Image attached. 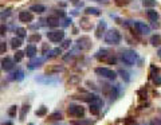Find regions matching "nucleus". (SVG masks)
I'll use <instances>...</instances> for the list:
<instances>
[{
    "mask_svg": "<svg viewBox=\"0 0 161 125\" xmlns=\"http://www.w3.org/2000/svg\"><path fill=\"white\" fill-rule=\"evenodd\" d=\"M137 58H138L137 57V53L133 51V50H125V51H122V54H121L122 62L128 66H133L134 63L137 62Z\"/></svg>",
    "mask_w": 161,
    "mask_h": 125,
    "instance_id": "f257e3e1",
    "label": "nucleus"
},
{
    "mask_svg": "<svg viewBox=\"0 0 161 125\" xmlns=\"http://www.w3.org/2000/svg\"><path fill=\"white\" fill-rule=\"evenodd\" d=\"M121 39H122V36H121L118 30H109L105 34V42L107 44H118Z\"/></svg>",
    "mask_w": 161,
    "mask_h": 125,
    "instance_id": "f03ea898",
    "label": "nucleus"
},
{
    "mask_svg": "<svg viewBox=\"0 0 161 125\" xmlns=\"http://www.w3.org/2000/svg\"><path fill=\"white\" fill-rule=\"evenodd\" d=\"M95 74H98L99 77H102V78L109 79V81H114V79L117 78V73L113 71L112 69H107V67H97Z\"/></svg>",
    "mask_w": 161,
    "mask_h": 125,
    "instance_id": "7ed1b4c3",
    "label": "nucleus"
},
{
    "mask_svg": "<svg viewBox=\"0 0 161 125\" xmlns=\"http://www.w3.org/2000/svg\"><path fill=\"white\" fill-rule=\"evenodd\" d=\"M67 113L72 117H83L85 114V109L82 105H75V104H70L67 108Z\"/></svg>",
    "mask_w": 161,
    "mask_h": 125,
    "instance_id": "20e7f679",
    "label": "nucleus"
},
{
    "mask_svg": "<svg viewBox=\"0 0 161 125\" xmlns=\"http://www.w3.org/2000/svg\"><path fill=\"white\" fill-rule=\"evenodd\" d=\"M47 38L51 42H61L64 38V31L63 30H52L50 33H47Z\"/></svg>",
    "mask_w": 161,
    "mask_h": 125,
    "instance_id": "39448f33",
    "label": "nucleus"
},
{
    "mask_svg": "<svg viewBox=\"0 0 161 125\" xmlns=\"http://www.w3.org/2000/svg\"><path fill=\"white\" fill-rule=\"evenodd\" d=\"M77 47L82 51H86L91 47V39L89 36H80L79 39L77 41Z\"/></svg>",
    "mask_w": 161,
    "mask_h": 125,
    "instance_id": "423d86ee",
    "label": "nucleus"
},
{
    "mask_svg": "<svg viewBox=\"0 0 161 125\" xmlns=\"http://www.w3.org/2000/svg\"><path fill=\"white\" fill-rule=\"evenodd\" d=\"M134 28L142 35H148L150 33V27L148 24H145L144 22H134Z\"/></svg>",
    "mask_w": 161,
    "mask_h": 125,
    "instance_id": "0eeeda50",
    "label": "nucleus"
},
{
    "mask_svg": "<svg viewBox=\"0 0 161 125\" xmlns=\"http://www.w3.org/2000/svg\"><path fill=\"white\" fill-rule=\"evenodd\" d=\"M19 20L21 23H31L34 20V16H32V14L30 11H21L19 14Z\"/></svg>",
    "mask_w": 161,
    "mask_h": 125,
    "instance_id": "6e6552de",
    "label": "nucleus"
},
{
    "mask_svg": "<svg viewBox=\"0 0 161 125\" xmlns=\"http://www.w3.org/2000/svg\"><path fill=\"white\" fill-rule=\"evenodd\" d=\"M13 66H15V63H13V61L11 59V58L5 57L4 59L1 61V67H3V70H5V71H11V70L13 69Z\"/></svg>",
    "mask_w": 161,
    "mask_h": 125,
    "instance_id": "1a4fd4ad",
    "label": "nucleus"
},
{
    "mask_svg": "<svg viewBox=\"0 0 161 125\" xmlns=\"http://www.w3.org/2000/svg\"><path fill=\"white\" fill-rule=\"evenodd\" d=\"M105 30H106V22H99V24H98V27H97V31H95V36L97 38H101L102 36V34L105 33Z\"/></svg>",
    "mask_w": 161,
    "mask_h": 125,
    "instance_id": "9d476101",
    "label": "nucleus"
},
{
    "mask_svg": "<svg viewBox=\"0 0 161 125\" xmlns=\"http://www.w3.org/2000/svg\"><path fill=\"white\" fill-rule=\"evenodd\" d=\"M79 26H80V28H83V30H91V27H93V23H91L90 20L87 19V18H82V19H80Z\"/></svg>",
    "mask_w": 161,
    "mask_h": 125,
    "instance_id": "9b49d317",
    "label": "nucleus"
},
{
    "mask_svg": "<svg viewBox=\"0 0 161 125\" xmlns=\"http://www.w3.org/2000/svg\"><path fill=\"white\" fill-rule=\"evenodd\" d=\"M24 54H26L27 57H30V58H34L35 55H36V47L32 46V44L27 46L26 50H24Z\"/></svg>",
    "mask_w": 161,
    "mask_h": 125,
    "instance_id": "f8f14e48",
    "label": "nucleus"
},
{
    "mask_svg": "<svg viewBox=\"0 0 161 125\" xmlns=\"http://www.w3.org/2000/svg\"><path fill=\"white\" fill-rule=\"evenodd\" d=\"M71 125H94V121H91L89 118H79L77 121H72Z\"/></svg>",
    "mask_w": 161,
    "mask_h": 125,
    "instance_id": "ddd939ff",
    "label": "nucleus"
},
{
    "mask_svg": "<svg viewBox=\"0 0 161 125\" xmlns=\"http://www.w3.org/2000/svg\"><path fill=\"white\" fill-rule=\"evenodd\" d=\"M35 58V57H34ZM44 62V58H35L30 62V69H35V67H39L42 63Z\"/></svg>",
    "mask_w": 161,
    "mask_h": 125,
    "instance_id": "4468645a",
    "label": "nucleus"
},
{
    "mask_svg": "<svg viewBox=\"0 0 161 125\" xmlns=\"http://www.w3.org/2000/svg\"><path fill=\"white\" fill-rule=\"evenodd\" d=\"M28 112H30V105L28 104H24L23 106H21V109H20V114H19V117H20V121H23L24 120V117H26V114H28Z\"/></svg>",
    "mask_w": 161,
    "mask_h": 125,
    "instance_id": "2eb2a0df",
    "label": "nucleus"
},
{
    "mask_svg": "<svg viewBox=\"0 0 161 125\" xmlns=\"http://www.w3.org/2000/svg\"><path fill=\"white\" fill-rule=\"evenodd\" d=\"M59 18H55V16H50L47 19V24L50 26V27H58L59 26Z\"/></svg>",
    "mask_w": 161,
    "mask_h": 125,
    "instance_id": "dca6fc26",
    "label": "nucleus"
},
{
    "mask_svg": "<svg viewBox=\"0 0 161 125\" xmlns=\"http://www.w3.org/2000/svg\"><path fill=\"white\" fill-rule=\"evenodd\" d=\"M30 11H34V12H36V14H42V12L46 11V7L42 6V4H35V6H32L31 8H30Z\"/></svg>",
    "mask_w": 161,
    "mask_h": 125,
    "instance_id": "f3484780",
    "label": "nucleus"
},
{
    "mask_svg": "<svg viewBox=\"0 0 161 125\" xmlns=\"http://www.w3.org/2000/svg\"><path fill=\"white\" fill-rule=\"evenodd\" d=\"M148 18H149L150 22L156 23L157 22V19H158V14L154 11V10H149V11H148Z\"/></svg>",
    "mask_w": 161,
    "mask_h": 125,
    "instance_id": "a211bd4d",
    "label": "nucleus"
},
{
    "mask_svg": "<svg viewBox=\"0 0 161 125\" xmlns=\"http://www.w3.org/2000/svg\"><path fill=\"white\" fill-rule=\"evenodd\" d=\"M150 43H152V46H160L161 44V36L160 35H153L150 36Z\"/></svg>",
    "mask_w": 161,
    "mask_h": 125,
    "instance_id": "6ab92c4d",
    "label": "nucleus"
},
{
    "mask_svg": "<svg viewBox=\"0 0 161 125\" xmlns=\"http://www.w3.org/2000/svg\"><path fill=\"white\" fill-rule=\"evenodd\" d=\"M85 12H86V15H95V16L99 15V10L95 8V7H87L85 10Z\"/></svg>",
    "mask_w": 161,
    "mask_h": 125,
    "instance_id": "aec40b11",
    "label": "nucleus"
},
{
    "mask_svg": "<svg viewBox=\"0 0 161 125\" xmlns=\"http://www.w3.org/2000/svg\"><path fill=\"white\" fill-rule=\"evenodd\" d=\"M21 39L20 38H12V41H11V46H12V49H18V47L21 46Z\"/></svg>",
    "mask_w": 161,
    "mask_h": 125,
    "instance_id": "412c9836",
    "label": "nucleus"
},
{
    "mask_svg": "<svg viewBox=\"0 0 161 125\" xmlns=\"http://www.w3.org/2000/svg\"><path fill=\"white\" fill-rule=\"evenodd\" d=\"M40 39H42V36H40L39 34H34V35H30L28 38H27V41H28L30 43H34V42H40Z\"/></svg>",
    "mask_w": 161,
    "mask_h": 125,
    "instance_id": "4be33fe9",
    "label": "nucleus"
},
{
    "mask_svg": "<svg viewBox=\"0 0 161 125\" xmlns=\"http://www.w3.org/2000/svg\"><path fill=\"white\" fill-rule=\"evenodd\" d=\"M12 75H13L12 78L15 79V81H21V79L24 78V74H23V71H21V70H18L16 73H13Z\"/></svg>",
    "mask_w": 161,
    "mask_h": 125,
    "instance_id": "5701e85b",
    "label": "nucleus"
},
{
    "mask_svg": "<svg viewBox=\"0 0 161 125\" xmlns=\"http://www.w3.org/2000/svg\"><path fill=\"white\" fill-rule=\"evenodd\" d=\"M142 6L148 7V8H152L156 6V0H142Z\"/></svg>",
    "mask_w": 161,
    "mask_h": 125,
    "instance_id": "b1692460",
    "label": "nucleus"
},
{
    "mask_svg": "<svg viewBox=\"0 0 161 125\" xmlns=\"http://www.w3.org/2000/svg\"><path fill=\"white\" fill-rule=\"evenodd\" d=\"M99 106L98 105H94V104H90V113L94 114V116H97V114H99Z\"/></svg>",
    "mask_w": 161,
    "mask_h": 125,
    "instance_id": "393cba45",
    "label": "nucleus"
},
{
    "mask_svg": "<svg viewBox=\"0 0 161 125\" xmlns=\"http://www.w3.org/2000/svg\"><path fill=\"white\" fill-rule=\"evenodd\" d=\"M24 51H16V54L13 55V61H15V62H20L21 59H23V57H24Z\"/></svg>",
    "mask_w": 161,
    "mask_h": 125,
    "instance_id": "a878e982",
    "label": "nucleus"
},
{
    "mask_svg": "<svg viewBox=\"0 0 161 125\" xmlns=\"http://www.w3.org/2000/svg\"><path fill=\"white\" fill-rule=\"evenodd\" d=\"M118 74H120V75L122 77V79H123L125 82H129V81H130V77H129V73H128V71H125V70H120V71H118Z\"/></svg>",
    "mask_w": 161,
    "mask_h": 125,
    "instance_id": "bb28decb",
    "label": "nucleus"
},
{
    "mask_svg": "<svg viewBox=\"0 0 161 125\" xmlns=\"http://www.w3.org/2000/svg\"><path fill=\"white\" fill-rule=\"evenodd\" d=\"M80 82V78L78 75H71L69 78V84L70 85H77V84H79Z\"/></svg>",
    "mask_w": 161,
    "mask_h": 125,
    "instance_id": "cd10ccee",
    "label": "nucleus"
},
{
    "mask_svg": "<svg viewBox=\"0 0 161 125\" xmlns=\"http://www.w3.org/2000/svg\"><path fill=\"white\" fill-rule=\"evenodd\" d=\"M48 118L50 120H62V113L61 112H54V113H51L50 116H48Z\"/></svg>",
    "mask_w": 161,
    "mask_h": 125,
    "instance_id": "c85d7f7f",
    "label": "nucleus"
},
{
    "mask_svg": "<svg viewBox=\"0 0 161 125\" xmlns=\"http://www.w3.org/2000/svg\"><path fill=\"white\" fill-rule=\"evenodd\" d=\"M16 113H18V106H16V105L11 106V108L8 109V116H10V117H15Z\"/></svg>",
    "mask_w": 161,
    "mask_h": 125,
    "instance_id": "c756f323",
    "label": "nucleus"
},
{
    "mask_svg": "<svg viewBox=\"0 0 161 125\" xmlns=\"http://www.w3.org/2000/svg\"><path fill=\"white\" fill-rule=\"evenodd\" d=\"M90 104H94V105H98L99 108H102V106H103V101H102V98H99V97H94V100L91 101Z\"/></svg>",
    "mask_w": 161,
    "mask_h": 125,
    "instance_id": "7c9ffc66",
    "label": "nucleus"
},
{
    "mask_svg": "<svg viewBox=\"0 0 161 125\" xmlns=\"http://www.w3.org/2000/svg\"><path fill=\"white\" fill-rule=\"evenodd\" d=\"M46 114H47V108L46 106H40V109L36 110V116H39V117L46 116Z\"/></svg>",
    "mask_w": 161,
    "mask_h": 125,
    "instance_id": "2f4dec72",
    "label": "nucleus"
},
{
    "mask_svg": "<svg viewBox=\"0 0 161 125\" xmlns=\"http://www.w3.org/2000/svg\"><path fill=\"white\" fill-rule=\"evenodd\" d=\"M63 67L62 66H56V67H51V69H47V74H52V73H58V71H62Z\"/></svg>",
    "mask_w": 161,
    "mask_h": 125,
    "instance_id": "473e14b6",
    "label": "nucleus"
},
{
    "mask_svg": "<svg viewBox=\"0 0 161 125\" xmlns=\"http://www.w3.org/2000/svg\"><path fill=\"white\" fill-rule=\"evenodd\" d=\"M16 34H18L19 38H24V36H26V30L21 27H18L16 28Z\"/></svg>",
    "mask_w": 161,
    "mask_h": 125,
    "instance_id": "72a5a7b5",
    "label": "nucleus"
},
{
    "mask_svg": "<svg viewBox=\"0 0 161 125\" xmlns=\"http://www.w3.org/2000/svg\"><path fill=\"white\" fill-rule=\"evenodd\" d=\"M61 53H62V50H61V49H54V50H52V51H51V53H50V55H48V57H50V58H54V57H58V55H59V54H61Z\"/></svg>",
    "mask_w": 161,
    "mask_h": 125,
    "instance_id": "f704fd0d",
    "label": "nucleus"
},
{
    "mask_svg": "<svg viewBox=\"0 0 161 125\" xmlns=\"http://www.w3.org/2000/svg\"><path fill=\"white\" fill-rule=\"evenodd\" d=\"M125 125H138V124L136 122V120L128 117V118H125Z\"/></svg>",
    "mask_w": 161,
    "mask_h": 125,
    "instance_id": "c9c22d12",
    "label": "nucleus"
},
{
    "mask_svg": "<svg viewBox=\"0 0 161 125\" xmlns=\"http://www.w3.org/2000/svg\"><path fill=\"white\" fill-rule=\"evenodd\" d=\"M129 1H130V0H115V4L120 6V7H122V6H126Z\"/></svg>",
    "mask_w": 161,
    "mask_h": 125,
    "instance_id": "e433bc0d",
    "label": "nucleus"
},
{
    "mask_svg": "<svg viewBox=\"0 0 161 125\" xmlns=\"http://www.w3.org/2000/svg\"><path fill=\"white\" fill-rule=\"evenodd\" d=\"M153 84H154L156 86H160L161 85V75H156L154 78H153Z\"/></svg>",
    "mask_w": 161,
    "mask_h": 125,
    "instance_id": "4c0bfd02",
    "label": "nucleus"
},
{
    "mask_svg": "<svg viewBox=\"0 0 161 125\" xmlns=\"http://www.w3.org/2000/svg\"><path fill=\"white\" fill-rule=\"evenodd\" d=\"M138 95H140V98L141 100H144V98H146V89H141L138 92Z\"/></svg>",
    "mask_w": 161,
    "mask_h": 125,
    "instance_id": "58836bf2",
    "label": "nucleus"
},
{
    "mask_svg": "<svg viewBox=\"0 0 161 125\" xmlns=\"http://www.w3.org/2000/svg\"><path fill=\"white\" fill-rule=\"evenodd\" d=\"M47 50H50V44H48V43H43L42 53H43V54H46V53H47Z\"/></svg>",
    "mask_w": 161,
    "mask_h": 125,
    "instance_id": "ea45409f",
    "label": "nucleus"
},
{
    "mask_svg": "<svg viewBox=\"0 0 161 125\" xmlns=\"http://www.w3.org/2000/svg\"><path fill=\"white\" fill-rule=\"evenodd\" d=\"M150 125H161V118H153L150 121Z\"/></svg>",
    "mask_w": 161,
    "mask_h": 125,
    "instance_id": "a19ab883",
    "label": "nucleus"
},
{
    "mask_svg": "<svg viewBox=\"0 0 161 125\" xmlns=\"http://www.w3.org/2000/svg\"><path fill=\"white\" fill-rule=\"evenodd\" d=\"M5 50H7L5 43H0V53H5Z\"/></svg>",
    "mask_w": 161,
    "mask_h": 125,
    "instance_id": "79ce46f5",
    "label": "nucleus"
},
{
    "mask_svg": "<svg viewBox=\"0 0 161 125\" xmlns=\"http://www.w3.org/2000/svg\"><path fill=\"white\" fill-rule=\"evenodd\" d=\"M0 35H5V26L4 24L0 26Z\"/></svg>",
    "mask_w": 161,
    "mask_h": 125,
    "instance_id": "37998d69",
    "label": "nucleus"
},
{
    "mask_svg": "<svg viewBox=\"0 0 161 125\" xmlns=\"http://www.w3.org/2000/svg\"><path fill=\"white\" fill-rule=\"evenodd\" d=\"M70 43H71V41H66V42L63 43V47H64V49H67V47L70 46Z\"/></svg>",
    "mask_w": 161,
    "mask_h": 125,
    "instance_id": "c03bdc74",
    "label": "nucleus"
},
{
    "mask_svg": "<svg viewBox=\"0 0 161 125\" xmlns=\"http://www.w3.org/2000/svg\"><path fill=\"white\" fill-rule=\"evenodd\" d=\"M56 15H58V16H64V12L63 11H56Z\"/></svg>",
    "mask_w": 161,
    "mask_h": 125,
    "instance_id": "a18cd8bd",
    "label": "nucleus"
},
{
    "mask_svg": "<svg viewBox=\"0 0 161 125\" xmlns=\"http://www.w3.org/2000/svg\"><path fill=\"white\" fill-rule=\"evenodd\" d=\"M70 23H71V19H66V20H64V23H63V24H64V26H69Z\"/></svg>",
    "mask_w": 161,
    "mask_h": 125,
    "instance_id": "49530a36",
    "label": "nucleus"
},
{
    "mask_svg": "<svg viewBox=\"0 0 161 125\" xmlns=\"http://www.w3.org/2000/svg\"><path fill=\"white\" fill-rule=\"evenodd\" d=\"M157 55H158V58L161 59V49H158V51H157Z\"/></svg>",
    "mask_w": 161,
    "mask_h": 125,
    "instance_id": "de8ad7c7",
    "label": "nucleus"
},
{
    "mask_svg": "<svg viewBox=\"0 0 161 125\" xmlns=\"http://www.w3.org/2000/svg\"><path fill=\"white\" fill-rule=\"evenodd\" d=\"M1 125H12V122H4V124H1Z\"/></svg>",
    "mask_w": 161,
    "mask_h": 125,
    "instance_id": "09e8293b",
    "label": "nucleus"
},
{
    "mask_svg": "<svg viewBox=\"0 0 161 125\" xmlns=\"http://www.w3.org/2000/svg\"><path fill=\"white\" fill-rule=\"evenodd\" d=\"M71 3H74V4H77V3H78V0H71Z\"/></svg>",
    "mask_w": 161,
    "mask_h": 125,
    "instance_id": "8fccbe9b",
    "label": "nucleus"
},
{
    "mask_svg": "<svg viewBox=\"0 0 161 125\" xmlns=\"http://www.w3.org/2000/svg\"><path fill=\"white\" fill-rule=\"evenodd\" d=\"M30 125H32V124H30Z\"/></svg>",
    "mask_w": 161,
    "mask_h": 125,
    "instance_id": "3c124183",
    "label": "nucleus"
}]
</instances>
